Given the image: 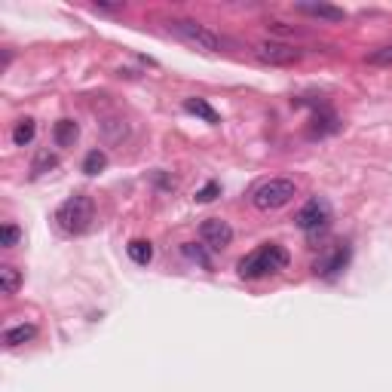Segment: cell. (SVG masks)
<instances>
[{"instance_id":"obj_20","label":"cell","mask_w":392,"mask_h":392,"mask_svg":"<svg viewBox=\"0 0 392 392\" xmlns=\"http://www.w3.org/2000/svg\"><path fill=\"white\" fill-rule=\"evenodd\" d=\"M18 236H22V230H18L16 224H4V230H0V246H4V248H13L16 242H18Z\"/></svg>"},{"instance_id":"obj_6","label":"cell","mask_w":392,"mask_h":392,"mask_svg":"<svg viewBox=\"0 0 392 392\" xmlns=\"http://www.w3.org/2000/svg\"><path fill=\"white\" fill-rule=\"evenodd\" d=\"M255 55L264 64H294L304 59V50H297L292 43H279V40H264L255 46Z\"/></svg>"},{"instance_id":"obj_22","label":"cell","mask_w":392,"mask_h":392,"mask_svg":"<svg viewBox=\"0 0 392 392\" xmlns=\"http://www.w3.org/2000/svg\"><path fill=\"white\" fill-rule=\"evenodd\" d=\"M214 196H221V184L218 181H209L200 193H196V202H212Z\"/></svg>"},{"instance_id":"obj_11","label":"cell","mask_w":392,"mask_h":392,"mask_svg":"<svg viewBox=\"0 0 392 392\" xmlns=\"http://www.w3.org/2000/svg\"><path fill=\"white\" fill-rule=\"evenodd\" d=\"M37 338V328L34 325H16V328H6L4 331V343L6 347H22V343H31Z\"/></svg>"},{"instance_id":"obj_8","label":"cell","mask_w":392,"mask_h":392,"mask_svg":"<svg viewBox=\"0 0 392 392\" xmlns=\"http://www.w3.org/2000/svg\"><path fill=\"white\" fill-rule=\"evenodd\" d=\"M347 258H350V251L343 248V246H338V248H331L328 255H325L322 260H316V273L319 276H338L343 267H347Z\"/></svg>"},{"instance_id":"obj_5","label":"cell","mask_w":392,"mask_h":392,"mask_svg":"<svg viewBox=\"0 0 392 392\" xmlns=\"http://www.w3.org/2000/svg\"><path fill=\"white\" fill-rule=\"evenodd\" d=\"M328 221H331V205L325 202L322 196H313V200L294 214V224H297L301 230H306V233H319V230H325V227H328Z\"/></svg>"},{"instance_id":"obj_10","label":"cell","mask_w":392,"mask_h":392,"mask_svg":"<svg viewBox=\"0 0 392 392\" xmlns=\"http://www.w3.org/2000/svg\"><path fill=\"white\" fill-rule=\"evenodd\" d=\"M52 138L59 147H71L80 138V126L74 123V120H59V123L52 126Z\"/></svg>"},{"instance_id":"obj_4","label":"cell","mask_w":392,"mask_h":392,"mask_svg":"<svg viewBox=\"0 0 392 392\" xmlns=\"http://www.w3.org/2000/svg\"><path fill=\"white\" fill-rule=\"evenodd\" d=\"M294 196H297V184L292 178H270L255 188L251 202H255V209H260V212H276L292 202Z\"/></svg>"},{"instance_id":"obj_13","label":"cell","mask_w":392,"mask_h":392,"mask_svg":"<svg viewBox=\"0 0 392 392\" xmlns=\"http://www.w3.org/2000/svg\"><path fill=\"white\" fill-rule=\"evenodd\" d=\"M126 251H129V258H132L138 267H147V264L154 260V246H151L147 239H132V242L126 246Z\"/></svg>"},{"instance_id":"obj_16","label":"cell","mask_w":392,"mask_h":392,"mask_svg":"<svg viewBox=\"0 0 392 392\" xmlns=\"http://www.w3.org/2000/svg\"><path fill=\"white\" fill-rule=\"evenodd\" d=\"M55 166H59V156L50 154V151H40V154L34 156V163H31V175H34V178H40V175L55 169Z\"/></svg>"},{"instance_id":"obj_19","label":"cell","mask_w":392,"mask_h":392,"mask_svg":"<svg viewBox=\"0 0 392 392\" xmlns=\"http://www.w3.org/2000/svg\"><path fill=\"white\" fill-rule=\"evenodd\" d=\"M368 64H377V68H392V46H380L368 55Z\"/></svg>"},{"instance_id":"obj_7","label":"cell","mask_w":392,"mask_h":392,"mask_svg":"<svg viewBox=\"0 0 392 392\" xmlns=\"http://www.w3.org/2000/svg\"><path fill=\"white\" fill-rule=\"evenodd\" d=\"M200 239H202L205 248L221 251V248H227L233 242V227L227 221H221V218H205L200 224Z\"/></svg>"},{"instance_id":"obj_14","label":"cell","mask_w":392,"mask_h":392,"mask_svg":"<svg viewBox=\"0 0 392 392\" xmlns=\"http://www.w3.org/2000/svg\"><path fill=\"white\" fill-rule=\"evenodd\" d=\"M18 288H22V273H18L13 264H4L0 267V292L9 297V294H16Z\"/></svg>"},{"instance_id":"obj_2","label":"cell","mask_w":392,"mask_h":392,"mask_svg":"<svg viewBox=\"0 0 392 392\" xmlns=\"http://www.w3.org/2000/svg\"><path fill=\"white\" fill-rule=\"evenodd\" d=\"M92 221H96V202L83 193L68 196V200L59 205V212H55V224H59L64 233H71V236L86 233L92 227Z\"/></svg>"},{"instance_id":"obj_15","label":"cell","mask_w":392,"mask_h":392,"mask_svg":"<svg viewBox=\"0 0 392 392\" xmlns=\"http://www.w3.org/2000/svg\"><path fill=\"white\" fill-rule=\"evenodd\" d=\"M34 135H37L34 120H31V117H25V120H18L16 129H13V144H16V147H25V144H31V142H34Z\"/></svg>"},{"instance_id":"obj_18","label":"cell","mask_w":392,"mask_h":392,"mask_svg":"<svg viewBox=\"0 0 392 392\" xmlns=\"http://www.w3.org/2000/svg\"><path fill=\"white\" fill-rule=\"evenodd\" d=\"M313 135H325V132H334L338 129V117L331 114V110H325V114H316L313 117Z\"/></svg>"},{"instance_id":"obj_17","label":"cell","mask_w":392,"mask_h":392,"mask_svg":"<svg viewBox=\"0 0 392 392\" xmlns=\"http://www.w3.org/2000/svg\"><path fill=\"white\" fill-rule=\"evenodd\" d=\"M105 166H108L105 151H89L86 160H83V172H86V175H98L101 169H105Z\"/></svg>"},{"instance_id":"obj_21","label":"cell","mask_w":392,"mask_h":392,"mask_svg":"<svg viewBox=\"0 0 392 392\" xmlns=\"http://www.w3.org/2000/svg\"><path fill=\"white\" fill-rule=\"evenodd\" d=\"M184 255H188L190 260H200L202 267H212L209 255H205V251H202V246H196V242H188V246H184Z\"/></svg>"},{"instance_id":"obj_3","label":"cell","mask_w":392,"mask_h":392,"mask_svg":"<svg viewBox=\"0 0 392 392\" xmlns=\"http://www.w3.org/2000/svg\"><path fill=\"white\" fill-rule=\"evenodd\" d=\"M166 28H169L172 37H178V40H184L188 46H196V50H202V52H221L224 46H227V40H224L221 34H214L212 28L193 22V18H172Z\"/></svg>"},{"instance_id":"obj_1","label":"cell","mask_w":392,"mask_h":392,"mask_svg":"<svg viewBox=\"0 0 392 392\" xmlns=\"http://www.w3.org/2000/svg\"><path fill=\"white\" fill-rule=\"evenodd\" d=\"M285 267H288V251L282 246H276V242H270V246H260V248L251 251V255L242 258L236 270H239L242 279H264V276H273Z\"/></svg>"},{"instance_id":"obj_9","label":"cell","mask_w":392,"mask_h":392,"mask_svg":"<svg viewBox=\"0 0 392 392\" xmlns=\"http://www.w3.org/2000/svg\"><path fill=\"white\" fill-rule=\"evenodd\" d=\"M294 9L304 16L322 18V22H343V18H347V13H343L340 6H331V4H297Z\"/></svg>"},{"instance_id":"obj_12","label":"cell","mask_w":392,"mask_h":392,"mask_svg":"<svg viewBox=\"0 0 392 392\" xmlns=\"http://www.w3.org/2000/svg\"><path fill=\"white\" fill-rule=\"evenodd\" d=\"M184 110H188V114H196V117H202L205 120V123H218V110H214L212 105H209V101H205V98H188V101H184Z\"/></svg>"}]
</instances>
